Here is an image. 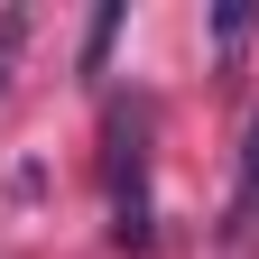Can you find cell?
<instances>
[{"instance_id": "obj_3", "label": "cell", "mask_w": 259, "mask_h": 259, "mask_svg": "<svg viewBox=\"0 0 259 259\" xmlns=\"http://www.w3.org/2000/svg\"><path fill=\"white\" fill-rule=\"evenodd\" d=\"M111 37H120V0H102V10H93V28H83V65H102Z\"/></svg>"}, {"instance_id": "obj_5", "label": "cell", "mask_w": 259, "mask_h": 259, "mask_svg": "<svg viewBox=\"0 0 259 259\" xmlns=\"http://www.w3.org/2000/svg\"><path fill=\"white\" fill-rule=\"evenodd\" d=\"M213 37H222V56L250 37V0H222V10H213Z\"/></svg>"}, {"instance_id": "obj_2", "label": "cell", "mask_w": 259, "mask_h": 259, "mask_svg": "<svg viewBox=\"0 0 259 259\" xmlns=\"http://www.w3.org/2000/svg\"><path fill=\"white\" fill-rule=\"evenodd\" d=\"M259 222V111H250V130H241V176H232V204H222V232H250Z\"/></svg>"}, {"instance_id": "obj_4", "label": "cell", "mask_w": 259, "mask_h": 259, "mask_svg": "<svg viewBox=\"0 0 259 259\" xmlns=\"http://www.w3.org/2000/svg\"><path fill=\"white\" fill-rule=\"evenodd\" d=\"M28 47V10H0V93H10V65Z\"/></svg>"}, {"instance_id": "obj_1", "label": "cell", "mask_w": 259, "mask_h": 259, "mask_svg": "<svg viewBox=\"0 0 259 259\" xmlns=\"http://www.w3.org/2000/svg\"><path fill=\"white\" fill-rule=\"evenodd\" d=\"M111 232H120V250H148L157 241V204H148V111H120L111 120Z\"/></svg>"}]
</instances>
